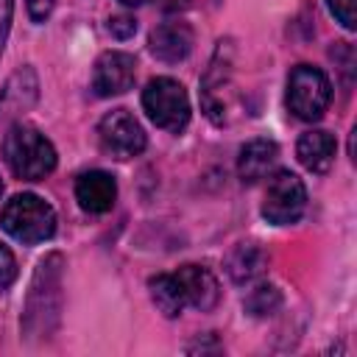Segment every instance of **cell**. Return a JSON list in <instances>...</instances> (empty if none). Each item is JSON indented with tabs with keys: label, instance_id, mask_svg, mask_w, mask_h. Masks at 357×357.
<instances>
[{
	"label": "cell",
	"instance_id": "9",
	"mask_svg": "<svg viewBox=\"0 0 357 357\" xmlns=\"http://www.w3.org/2000/svg\"><path fill=\"white\" fill-rule=\"evenodd\" d=\"M39 98V81L31 67H20L8 75L6 86L0 89V123H8L17 114H25Z\"/></svg>",
	"mask_w": 357,
	"mask_h": 357
},
{
	"label": "cell",
	"instance_id": "7",
	"mask_svg": "<svg viewBox=\"0 0 357 357\" xmlns=\"http://www.w3.org/2000/svg\"><path fill=\"white\" fill-rule=\"evenodd\" d=\"M100 148L114 159H131L145 148V131L128 109L109 112L98 126Z\"/></svg>",
	"mask_w": 357,
	"mask_h": 357
},
{
	"label": "cell",
	"instance_id": "8",
	"mask_svg": "<svg viewBox=\"0 0 357 357\" xmlns=\"http://www.w3.org/2000/svg\"><path fill=\"white\" fill-rule=\"evenodd\" d=\"M137 75V64L134 56L123 53V50H109L95 61L92 70V89L100 98H112V95H123L126 89H131Z\"/></svg>",
	"mask_w": 357,
	"mask_h": 357
},
{
	"label": "cell",
	"instance_id": "21",
	"mask_svg": "<svg viewBox=\"0 0 357 357\" xmlns=\"http://www.w3.org/2000/svg\"><path fill=\"white\" fill-rule=\"evenodd\" d=\"M11 14H14V0H0V56L8 39V28H11Z\"/></svg>",
	"mask_w": 357,
	"mask_h": 357
},
{
	"label": "cell",
	"instance_id": "18",
	"mask_svg": "<svg viewBox=\"0 0 357 357\" xmlns=\"http://www.w3.org/2000/svg\"><path fill=\"white\" fill-rule=\"evenodd\" d=\"M329 11L335 14V20L343 25V28H354L357 25V14H354V0H326Z\"/></svg>",
	"mask_w": 357,
	"mask_h": 357
},
{
	"label": "cell",
	"instance_id": "6",
	"mask_svg": "<svg viewBox=\"0 0 357 357\" xmlns=\"http://www.w3.org/2000/svg\"><path fill=\"white\" fill-rule=\"evenodd\" d=\"M304 209H307L304 181L290 170L273 173V178L268 181V190H265L262 218L273 226H290L304 215Z\"/></svg>",
	"mask_w": 357,
	"mask_h": 357
},
{
	"label": "cell",
	"instance_id": "2",
	"mask_svg": "<svg viewBox=\"0 0 357 357\" xmlns=\"http://www.w3.org/2000/svg\"><path fill=\"white\" fill-rule=\"evenodd\" d=\"M0 226L6 234H11L20 243H45L56 231V212L47 201H42L33 192L14 195L3 212H0Z\"/></svg>",
	"mask_w": 357,
	"mask_h": 357
},
{
	"label": "cell",
	"instance_id": "17",
	"mask_svg": "<svg viewBox=\"0 0 357 357\" xmlns=\"http://www.w3.org/2000/svg\"><path fill=\"white\" fill-rule=\"evenodd\" d=\"M282 304V293L273 287V284H257L248 298H245V310L254 315V318H265V315H273Z\"/></svg>",
	"mask_w": 357,
	"mask_h": 357
},
{
	"label": "cell",
	"instance_id": "10",
	"mask_svg": "<svg viewBox=\"0 0 357 357\" xmlns=\"http://www.w3.org/2000/svg\"><path fill=\"white\" fill-rule=\"evenodd\" d=\"M75 198H78L81 209H86L92 215L109 212L117 201V181L106 170H86L75 181Z\"/></svg>",
	"mask_w": 357,
	"mask_h": 357
},
{
	"label": "cell",
	"instance_id": "22",
	"mask_svg": "<svg viewBox=\"0 0 357 357\" xmlns=\"http://www.w3.org/2000/svg\"><path fill=\"white\" fill-rule=\"evenodd\" d=\"M53 3H56V0H25L28 14H31L33 22H45V20L50 17V11H53Z\"/></svg>",
	"mask_w": 357,
	"mask_h": 357
},
{
	"label": "cell",
	"instance_id": "1",
	"mask_svg": "<svg viewBox=\"0 0 357 357\" xmlns=\"http://www.w3.org/2000/svg\"><path fill=\"white\" fill-rule=\"evenodd\" d=\"M3 159L11 173L25 181H39L56 167V151L50 139L25 123H14L3 137Z\"/></svg>",
	"mask_w": 357,
	"mask_h": 357
},
{
	"label": "cell",
	"instance_id": "11",
	"mask_svg": "<svg viewBox=\"0 0 357 357\" xmlns=\"http://www.w3.org/2000/svg\"><path fill=\"white\" fill-rule=\"evenodd\" d=\"M176 279L184 290V301L201 312L212 310L220 298V287H218V279L209 268L204 265H184L176 271Z\"/></svg>",
	"mask_w": 357,
	"mask_h": 357
},
{
	"label": "cell",
	"instance_id": "13",
	"mask_svg": "<svg viewBox=\"0 0 357 357\" xmlns=\"http://www.w3.org/2000/svg\"><path fill=\"white\" fill-rule=\"evenodd\" d=\"M276 159H279V145H276L273 139H265V137L251 139V142H245V145L240 148L237 173H240V178H243L245 184H254V181L265 178V176L273 170Z\"/></svg>",
	"mask_w": 357,
	"mask_h": 357
},
{
	"label": "cell",
	"instance_id": "12",
	"mask_svg": "<svg viewBox=\"0 0 357 357\" xmlns=\"http://www.w3.org/2000/svg\"><path fill=\"white\" fill-rule=\"evenodd\" d=\"M148 47L162 61H170V64L173 61H181L192 50V31H190L187 22H178V20L176 22H165V25H159L151 33Z\"/></svg>",
	"mask_w": 357,
	"mask_h": 357
},
{
	"label": "cell",
	"instance_id": "14",
	"mask_svg": "<svg viewBox=\"0 0 357 357\" xmlns=\"http://www.w3.org/2000/svg\"><path fill=\"white\" fill-rule=\"evenodd\" d=\"M296 156L298 162L310 170V173H326L335 162V139L329 131H307L301 134L298 145H296Z\"/></svg>",
	"mask_w": 357,
	"mask_h": 357
},
{
	"label": "cell",
	"instance_id": "5",
	"mask_svg": "<svg viewBox=\"0 0 357 357\" xmlns=\"http://www.w3.org/2000/svg\"><path fill=\"white\" fill-rule=\"evenodd\" d=\"M142 109L148 117L167 131H181L190 120V98L176 78H153L142 89Z\"/></svg>",
	"mask_w": 357,
	"mask_h": 357
},
{
	"label": "cell",
	"instance_id": "19",
	"mask_svg": "<svg viewBox=\"0 0 357 357\" xmlns=\"http://www.w3.org/2000/svg\"><path fill=\"white\" fill-rule=\"evenodd\" d=\"M14 279H17V262H14V254L0 243V293L8 290Z\"/></svg>",
	"mask_w": 357,
	"mask_h": 357
},
{
	"label": "cell",
	"instance_id": "20",
	"mask_svg": "<svg viewBox=\"0 0 357 357\" xmlns=\"http://www.w3.org/2000/svg\"><path fill=\"white\" fill-rule=\"evenodd\" d=\"M109 31H112V36H117V39H128V36L137 31V22H134L131 17H126V14H120V17H112V20H109Z\"/></svg>",
	"mask_w": 357,
	"mask_h": 357
},
{
	"label": "cell",
	"instance_id": "15",
	"mask_svg": "<svg viewBox=\"0 0 357 357\" xmlns=\"http://www.w3.org/2000/svg\"><path fill=\"white\" fill-rule=\"evenodd\" d=\"M268 257L257 243H240L229 257H226V273L231 276L234 284H245L257 279L265 268Z\"/></svg>",
	"mask_w": 357,
	"mask_h": 357
},
{
	"label": "cell",
	"instance_id": "3",
	"mask_svg": "<svg viewBox=\"0 0 357 357\" xmlns=\"http://www.w3.org/2000/svg\"><path fill=\"white\" fill-rule=\"evenodd\" d=\"M59 290H61V257L53 254L39 262L31 293H28V307H25V329L28 332H36V335L50 332L47 318L56 321V315H59V298L50 301V296H61Z\"/></svg>",
	"mask_w": 357,
	"mask_h": 357
},
{
	"label": "cell",
	"instance_id": "16",
	"mask_svg": "<svg viewBox=\"0 0 357 357\" xmlns=\"http://www.w3.org/2000/svg\"><path fill=\"white\" fill-rule=\"evenodd\" d=\"M151 287V301L156 304V310L165 315V318H176L181 315V310L187 307L184 301V290L176 279V273H159L148 282Z\"/></svg>",
	"mask_w": 357,
	"mask_h": 357
},
{
	"label": "cell",
	"instance_id": "23",
	"mask_svg": "<svg viewBox=\"0 0 357 357\" xmlns=\"http://www.w3.org/2000/svg\"><path fill=\"white\" fill-rule=\"evenodd\" d=\"M123 6H142V3H151V0H120Z\"/></svg>",
	"mask_w": 357,
	"mask_h": 357
},
{
	"label": "cell",
	"instance_id": "24",
	"mask_svg": "<svg viewBox=\"0 0 357 357\" xmlns=\"http://www.w3.org/2000/svg\"><path fill=\"white\" fill-rule=\"evenodd\" d=\"M0 192H3V181H0Z\"/></svg>",
	"mask_w": 357,
	"mask_h": 357
},
{
	"label": "cell",
	"instance_id": "4",
	"mask_svg": "<svg viewBox=\"0 0 357 357\" xmlns=\"http://www.w3.org/2000/svg\"><path fill=\"white\" fill-rule=\"evenodd\" d=\"M332 100L329 78L310 64H298L287 75V109L298 120H318Z\"/></svg>",
	"mask_w": 357,
	"mask_h": 357
}]
</instances>
